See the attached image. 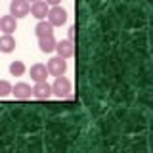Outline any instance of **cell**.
Masks as SVG:
<instances>
[{
	"label": "cell",
	"mask_w": 153,
	"mask_h": 153,
	"mask_svg": "<svg viewBox=\"0 0 153 153\" xmlns=\"http://www.w3.org/2000/svg\"><path fill=\"white\" fill-rule=\"evenodd\" d=\"M52 94H56L57 98H67L71 94V80L65 79L63 75L56 76L54 84H52Z\"/></svg>",
	"instance_id": "obj_1"
},
{
	"label": "cell",
	"mask_w": 153,
	"mask_h": 153,
	"mask_svg": "<svg viewBox=\"0 0 153 153\" xmlns=\"http://www.w3.org/2000/svg\"><path fill=\"white\" fill-rule=\"evenodd\" d=\"M46 17H48V21H50L54 27H59V25H63V23L67 21V12L57 4V6H52L50 10H48Z\"/></svg>",
	"instance_id": "obj_2"
},
{
	"label": "cell",
	"mask_w": 153,
	"mask_h": 153,
	"mask_svg": "<svg viewBox=\"0 0 153 153\" xmlns=\"http://www.w3.org/2000/svg\"><path fill=\"white\" fill-rule=\"evenodd\" d=\"M46 69H48V75L61 76V75H65V71H67V61L63 59V57L56 56V57H52V59L48 61Z\"/></svg>",
	"instance_id": "obj_3"
},
{
	"label": "cell",
	"mask_w": 153,
	"mask_h": 153,
	"mask_svg": "<svg viewBox=\"0 0 153 153\" xmlns=\"http://www.w3.org/2000/svg\"><path fill=\"white\" fill-rule=\"evenodd\" d=\"M29 10H31L29 0H12V2H10V13L16 19L29 16Z\"/></svg>",
	"instance_id": "obj_4"
},
{
	"label": "cell",
	"mask_w": 153,
	"mask_h": 153,
	"mask_svg": "<svg viewBox=\"0 0 153 153\" xmlns=\"http://www.w3.org/2000/svg\"><path fill=\"white\" fill-rule=\"evenodd\" d=\"M33 96H35L36 100H48L52 96V84H48L46 80H40V82H35L33 86Z\"/></svg>",
	"instance_id": "obj_5"
},
{
	"label": "cell",
	"mask_w": 153,
	"mask_h": 153,
	"mask_svg": "<svg viewBox=\"0 0 153 153\" xmlns=\"http://www.w3.org/2000/svg\"><path fill=\"white\" fill-rule=\"evenodd\" d=\"M56 52L59 57H63V59H69V57H73L75 54V46H73V40H59L56 42Z\"/></svg>",
	"instance_id": "obj_6"
},
{
	"label": "cell",
	"mask_w": 153,
	"mask_h": 153,
	"mask_svg": "<svg viewBox=\"0 0 153 153\" xmlns=\"http://www.w3.org/2000/svg\"><path fill=\"white\" fill-rule=\"evenodd\" d=\"M12 94L16 96L17 100H29L33 96V88H31V84H27V82H17L16 86H12Z\"/></svg>",
	"instance_id": "obj_7"
},
{
	"label": "cell",
	"mask_w": 153,
	"mask_h": 153,
	"mask_svg": "<svg viewBox=\"0 0 153 153\" xmlns=\"http://www.w3.org/2000/svg\"><path fill=\"white\" fill-rule=\"evenodd\" d=\"M48 10H50V6H48L44 0H35V2L31 4V10H29V12L33 13V17H36V19H44V17H46V13H48Z\"/></svg>",
	"instance_id": "obj_8"
},
{
	"label": "cell",
	"mask_w": 153,
	"mask_h": 153,
	"mask_svg": "<svg viewBox=\"0 0 153 153\" xmlns=\"http://www.w3.org/2000/svg\"><path fill=\"white\" fill-rule=\"evenodd\" d=\"M31 79L35 80V82H40V80H46V76H48V69H46V65H42V63H35L31 67Z\"/></svg>",
	"instance_id": "obj_9"
},
{
	"label": "cell",
	"mask_w": 153,
	"mask_h": 153,
	"mask_svg": "<svg viewBox=\"0 0 153 153\" xmlns=\"http://www.w3.org/2000/svg\"><path fill=\"white\" fill-rule=\"evenodd\" d=\"M35 35H36L38 38L54 35V25H52L50 21H44V19H40V21H38V25L35 27Z\"/></svg>",
	"instance_id": "obj_10"
},
{
	"label": "cell",
	"mask_w": 153,
	"mask_h": 153,
	"mask_svg": "<svg viewBox=\"0 0 153 153\" xmlns=\"http://www.w3.org/2000/svg\"><path fill=\"white\" fill-rule=\"evenodd\" d=\"M16 17L10 13V16H2L0 17V31H4L6 35H12L13 31H16Z\"/></svg>",
	"instance_id": "obj_11"
},
{
	"label": "cell",
	"mask_w": 153,
	"mask_h": 153,
	"mask_svg": "<svg viewBox=\"0 0 153 153\" xmlns=\"http://www.w3.org/2000/svg\"><path fill=\"white\" fill-rule=\"evenodd\" d=\"M38 48H40V52H44V54H52V52L56 50V40H54V35L38 38Z\"/></svg>",
	"instance_id": "obj_12"
},
{
	"label": "cell",
	"mask_w": 153,
	"mask_h": 153,
	"mask_svg": "<svg viewBox=\"0 0 153 153\" xmlns=\"http://www.w3.org/2000/svg\"><path fill=\"white\" fill-rule=\"evenodd\" d=\"M16 50V38L12 35H4L0 36V52H4V54H10V52Z\"/></svg>",
	"instance_id": "obj_13"
},
{
	"label": "cell",
	"mask_w": 153,
	"mask_h": 153,
	"mask_svg": "<svg viewBox=\"0 0 153 153\" xmlns=\"http://www.w3.org/2000/svg\"><path fill=\"white\" fill-rule=\"evenodd\" d=\"M25 73V63L23 61H12L10 63V75L12 76H21Z\"/></svg>",
	"instance_id": "obj_14"
},
{
	"label": "cell",
	"mask_w": 153,
	"mask_h": 153,
	"mask_svg": "<svg viewBox=\"0 0 153 153\" xmlns=\"http://www.w3.org/2000/svg\"><path fill=\"white\" fill-rule=\"evenodd\" d=\"M12 94V84L8 80H0V98H6Z\"/></svg>",
	"instance_id": "obj_15"
},
{
	"label": "cell",
	"mask_w": 153,
	"mask_h": 153,
	"mask_svg": "<svg viewBox=\"0 0 153 153\" xmlns=\"http://www.w3.org/2000/svg\"><path fill=\"white\" fill-rule=\"evenodd\" d=\"M67 38H69V40L75 38V27H69V31H67Z\"/></svg>",
	"instance_id": "obj_16"
},
{
	"label": "cell",
	"mask_w": 153,
	"mask_h": 153,
	"mask_svg": "<svg viewBox=\"0 0 153 153\" xmlns=\"http://www.w3.org/2000/svg\"><path fill=\"white\" fill-rule=\"evenodd\" d=\"M59 2H61V0H46V4H48V6H57Z\"/></svg>",
	"instance_id": "obj_17"
},
{
	"label": "cell",
	"mask_w": 153,
	"mask_h": 153,
	"mask_svg": "<svg viewBox=\"0 0 153 153\" xmlns=\"http://www.w3.org/2000/svg\"><path fill=\"white\" fill-rule=\"evenodd\" d=\"M33 2H35V0H33Z\"/></svg>",
	"instance_id": "obj_18"
}]
</instances>
